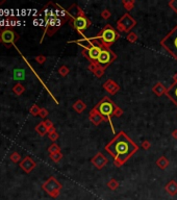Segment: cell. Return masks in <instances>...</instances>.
<instances>
[{"mask_svg": "<svg viewBox=\"0 0 177 200\" xmlns=\"http://www.w3.org/2000/svg\"><path fill=\"white\" fill-rule=\"evenodd\" d=\"M105 150L113 156L115 165L120 167L139 150V147L125 132L120 131L105 146Z\"/></svg>", "mask_w": 177, "mask_h": 200, "instance_id": "6da1fadb", "label": "cell"}, {"mask_svg": "<svg viewBox=\"0 0 177 200\" xmlns=\"http://www.w3.org/2000/svg\"><path fill=\"white\" fill-rule=\"evenodd\" d=\"M93 111H97L99 115L102 116V117L104 118V120L109 121L113 130H114V127H113V124H111V117H114V116H115V117H120V116L123 114V111H121V108L118 107L117 105L111 101V98L107 97V96L103 97L102 100H101L100 102L93 108Z\"/></svg>", "mask_w": 177, "mask_h": 200, "instance_id": "7a4b0ae2", "label": "cell"}, {"mask_svg": "<svg viewBox=\"0 0 177 200\" xmlns=\"http://www.w3.org/2000/svg\"><path fill=\"white\" fill-rule=\"evenodd\" d=\"M119 37L120 35L118 33V31H116L115 29L111 27V24H106L95 38L98 40V42L101 44L102 47L109 48L119 39Z\"/></svg>", "mask_w": 177, "mask_h": 200, "instance_id": "3957f363", "label": "cell"}, {"mask_svg": "<svg viewBox=\"0 0 177 200\" xmlns=\"http://www.w3.org/2000/svg\"><path fill=\"white\" fill-rule=\"evenodd\" d=\"M161 45L177 61V25L162 40Z\"/></svg>", "mask_w": 177, "mask_h": 200, "instance_id": "277c9868", "label": "cell"}, {"mask_svg": "<svg viewBox=\"0 0 177 200\" xmlns=\"http://www.w3.org/2000/svg\"><path fill=\"white\" fill-rule=\"evenodd\" d=\"M19 40V35L12 28H0V43L10 48Z\"/></svg>", "mask_w": 177, "mask_h": 200, "instance_id": "5b68a950", "label": "cell"}, {"mask_svg": "<svg viewBox=\"0 0 177 200\" xmlns=\"http://www.w3.org/2000/svg\"><path fill=\"white\" fill-rule=\"evenodd\" d=\"M42 189L52 198H58L62 190V185L55 179V177L51 176L50 178H48L47 182H44Z\"/></svg>", "mask_w": 177, "mask_h": 200, "instance_id": "8992f818", "label": "cell"}, {"mask_svg": "<svg viewBox=\"0 0 177 200\" xmlns=\"http://www.w3.org/2000/svg\"><path fill=\"white\" fill-rule=\"evenodd\" d=\"M115 60H116V54L114 53L109 48L103 47L100 54H99L96 64L98 65L100 68H102L103 70H105Z\"/></svg>", "mask_w": 177, "mask_h": 200, "instance_id": "52a82bcc", "label": "cell"}, {"mask_svg": "<svg viewBox=\"0 0 177 200\" xmlns=\"http://www.w3.org/2000/svg\"><path fill=\"white\" fill-rule=\"evenodd\" d=\"M102 46L99 42L95 43L94 45H91L87 48H83V54L91 62V64H96L98 56L100 54L101 50H102Z\"/></svg>", "mask_w": 177, "mask_h": 200, "instance_id": "ba28073f", "label": "cell"}, {"mask_svg": "<svg viewBox=\"0 0 177 200\" xmlns=\"http://www.w3.org/2000/svg\"><path fill=\"white\" fill-rule=\"evenodd\" d=\"M136 22L129 14H125L117 22L119 31H129L133 26H136Z\"/></svg>", "mask_w": 177, "mask_h": 200, "instance_id": "9c48e42d", "label": "cell"}, {"mask_svg": "<svg viewBox=\"0 0 177 200\" xmlns=\"http://www.w3.org/2000/svg\"><path fill=\"white\" fill-rule=\"evenodd\" d=\"M90 25H91L90 20L85 15H80V16L72 19V27L74 29H76L79 33H83L86 29H88L90 27Z\"/></svg>", "mask_w": 177, "mask_h": 200, "instance_id": "30bf717a", "label": "cell"}, {"mask_svg": "<svg viewBox=\"0 0 177 200\" xmlns=\"http://www.w3.org/2000/svg\"><path fill=\"white\" fill-rule=\"evenodd\" d=\"M20 168L26 173H30L35 168V163L33 162L32 159H30L29 156H26L22 159V162H20Z\"/></svg>", "mask_w": 177, "mask_h": 200, "instance_id": "8fae6325", "label": "cell"}, {"mask_svg": "<svg viewBox=\"0 0 177 200\" xmlns=\"http://www.w3.org/2000/svg\"><path fill=\"white\" fill-rule=\"evenodd\" d=\"M174 79H175V81H174L173 85L166 91V95L177 105V74L174 76Z\"/></svg>", "mask_w": 177, "mask_h": 200, "instance_id": "7c38bea8", "label": "cell"}, {"mask_svg": "<svg viewBox=\"0 0 177 200\" xmlns=\"http://www.w3.org/2000/svg\"><path fill=\"white\" fill-rule=\"evenodd\" d=\"M92 163H93V165H94L96 168L101 169V168L104 167V165L107 163V159H106V157H105L104 155L102 154V153H97V154L95 155L94 157H93Z\"/></svg>", "mask_w": 177, "mask_h": 200, "instance_id": "4fadbf2b", "label": "cell"}, {"mask_svg": "<svg viewBox=\"0 0 177 200\" xmlns=\"http://www.w3.org/2000/svg\"><path fill=\"white\" fill-rule=\"evenodd\" d=\"M103 88H104L107 92H109V94H111V95H114V94H116V92L119 91V86L114 80H107L106 83L103 85Z\"/></svg>", "mask_w": 177, "mask_h": 200, "instance_id": "5bb4252c", "label": "cell"}, {"mask_svg": "<svg viewBox=\"0 0 177 200\" xmlns=\"http://www.w3.org/2000/svg\"><path fill=\"white\" fill-rule=\"evenodd\" d=\"M90 120L94 125H99L101 122L104 121V118H103L101 115H99L97 111H95L92 109L90 113Z\"/></svg>", "mask_w": 177, "mask_h": 200, "instance_id": "9a60e30c", "label": "cell"}, {"mask_svg": "<svg viewBox=\"0 0 177 200\" xmlns=\"http://www.w3.org/2000/svg\"><path fill=\"white\" fill-rule=\"evenodd\" d=\"M13 78L15 80H23L25 79V70L24 69H15L13 71Z\"/></svg>", "mask_w": 177, "mask_h": 200, "instance_id": "2e32d148", "label": "cell"}, {"mask_svg": "<svg viewBox=\"0 0 177 200\" xmlns=\"http://www.w3.org/2000/svg\"><path fill=\"white\" fill-rule=\"evenodd\" d=\"M165 189L171 196H174V195L177 194V182H174V180H171V182L166 186Z\"/></svg>", "mask_w": 177, "mask_h": 200, "instance_id": "e0dca14e", "label": "cell"}, {"mask_svg": "<svg viewBox=\"0 0 177 200\" xmlns=\"http://www.w3.org/2000/svg\"><path fill=\"white\" fill-rule=\"evenodd\" d=\"M35 131H37L41 137H43V136H45L46 134H48V128L46 127L45 122L44 121L40 122V123L35 126Z\"/></svg>", "mask_w": 177, "mask_h": 200, "instance_id": "ac0fdd59", "label": "cell"}, {"mask_svg": "<svg viewBox=\"0 0 177 200\" xmlns=\"http://www.w3.org/2000/svg\"><path fill=\"white\" fill-rule=\"evenodd\" d=\"M13 92H14L17 96H20L25 92V88L23 87L21 83H16V85L14 86V88H13Z\"/></svg>", "mask_w": 177, "mask_h": 200, "instance_id": "d6986e66", "label": "cell"}, {"mask_svg": "<svg viewBox=\"0 0 177 200\" xmlns=\"http://www.w3.org/2000/svg\"><path fill=\"white\" fill-rule=\"evenodd\" d=\"M73 108H74L77 113H81V111L86 109V104L81 100H77L76 102L73 104Z\"/></svg>", "mask_w": 177, "mask_h": 200, "instance_id": "ffe728a7", "label": "cell"}, {"mask_svg": "<svg viewBox=\"0 0 177 200\" xmlns=\"http://www.w3.org/2000/svg\"><path fill=\"white\" fill-rule=\"evenodd\" d=\"M153 91L155 92L156 95L161 96V95H163L164 93L166 94V91H167V90H165V88H164V86L162 85V83H157V85L153 88Z\"/></svg>", "mask_w": 177, "mask_h": 200, "instance_id": "44dd1931", "label": "cell"}, {"mask_svg": "<svg viewBox=\"0 0 177 200\" xmlns=\"http://www.w3.org/2000/svg\"><path fill=\"white\" fill-rule=\"evenodd\" d=\"M157 166H159L161 169H165L166 167H167L168 165H169V162H168V159H166V157H161V159L157 161Z\"/></svg>", "mask_w": 177, "mask_h": 200, "instance_id": "7402d4cb", "label": "cell"}, {"mask_svg": "<svg viewBox=\"0 0 177 200\" xmlns=\"http://www.w3.org/2000/svg\"><path fill=\"white\" fill-rule=\"evenodd\" d=\"M40 111H41V108H40L39 106H38L37 104H33L32 106L29 108V113L31 114L32 116H37L40 114Z\"/></svg>", "mask_w": 177, "mask_h": 200, "instance_id": "603a6c76", "label": "cell"}, {"mask_svg": "<svg viewBox=\"0 0 177 200\" xmlns=\"http://www.w3.org/2000/svg\"><path fill=\"white\" fill-rule=\"evenodd\" d=\"M62 157H63V154L60 152H56V153H53V154H50V159H51L53 162H55V163L60 162V159H62Z\"/></svg>", "mask_w": 177, "mask_h": 200, "instance_id": "cb8c5ba5", "label": "cell"}, {"mask_svg": "<svg viewBox=\"0 0 177 200\" xmlns=\"http://www.w3.org/2000/svg\"><path fill=\"white\" fill-rule=\"evenodd\" d=\"M60 147H58L56 144H52L51 146L48 148V151H49L50 154H53V153H56V152H60Z\"/></svg>", "mask_w": 177, "mask_h": 200, "instance_id": "d4e9b609", "label": "cell"}, {"mask_svg": "<svg viewBox=\"0 0 177 200\" xmlns=\"http://www.w3.org/2000/svg\"><path fill=\"white\" fill-rule=\"evenodd\" d=\"M10 161L13 162V163H19V162L21 161V156L20 154H19L18 152H14L10 154Z\"/></svg>", "mask_w": 177, "mask_h": 200, "instance_id": "484cf974", "label": "cell"}, {"mask_svg": "<svg viewBox=\"0 0 177 200\" xmlns=\"http://www.w3.org/2000/svg\"><path fill=\"white\" fill-rule=\"evenodd\" d=\"M58 73H60L62 76H66V75L69 73V69L67 68L66 66H62L60 69H58Z\"/></svg>", "mask_w": 177, "mask_h": 200, "instance_id": "4316f807", "label": "cell"}, {"mask_svg": "<svg viewBox=\"0 0 177 200\" xmlns=\"http://www.w3.org/2000/svg\"><path fill=\"white\" fill-rule=\"evenodd\" d=\"M118 186H119V184H118L117 182H116V180H111V182H108V187L109 188L111 189V190H116V189L118 188Z\"/></svg>", "mask_w": 177, "mask_h": 200, "instance_id": "83f0119b", "label": "cell"}, {"mask_svg": "<svg viewBox=\"0 0 177 200\" xmlns=\"http://www.w3.org/2000/svg\"><path fill=\"white\" fill-rule=\"evenodd\" d=\"M169 5L171 6V8L177 14V0H172L169 2Z\"/></svg>", "mask_w": 177, "mask_h": 200, "instance_id": "f1b7e54d", "label": "cell"}, {"mask_svg": "<svg viewBox=\"0 0 177 200\" xmlns=\"http://www.w3.org/2000/svg\"><path fill=\"white\" fill-rule=\"evenodd\" d=\"M138 39V37H136V35H134L133 32H130L129 35H128V37H127V40L129 42H131V43H133V42H136V40Z\"/></svg>", "mask_w": 177, "mask_h": 200, "instance_id": "f546056e", "label": "cell"}, {"mask_svg": "<svg viewBox=\"0 0 177 200\" xmlns=\"http://www.w3.org/2000/svg\"><path fill=\"white\" fill-rule=\"evenodd\" d=\"M39 116L41 118H46L48 116V111L46 108H41V111H40V114Z\"/></svg>", "mask_w": 177, "mask_h": 200, "instance_id": "4dcf8cb0", "label": "cell"}, {"mask_svg": "<svg viewBox=\"0 0 177 200\" xmlns=\"http://www.w3.org/2000/svg\"><path fill=\"white\" fill-rule=\"evenodd\" d=\"M35 61H37L39 64H44L46 61V58L44 55H38L37 58H35Z\"/></svg>", "mask_w": 177, "mask_h": 200, "instance_id": "1f68e13d", "label": "cell"}, {"mask_svg": "<svg viewBox=\"0 0 177 200\" xmlns=\"http://www.w3.org/2000/svg\"><path fill=\"white\" fill-rule=\"evenodd\" d=\"M58 132H52V134H49V139L51 141H56L58 140Z\"/></svg>", "mask_w": 177, "mask_h": 200, "instance_id": "d6a6232c", "label": "cell"}, {"mask_svg": "<svg viewBox=\"0 0 177 200\" xmlns=\"http://www.w3.org/2000/svg\"><path fill=\"white\" fill-rule=\"evenodd\" d=\"M45 125H46V127L48 128V129H49V128H51V127H53V123H52L51 121H50V120H45Z\"/></svg>", "mask_w": 177, "mask_h": 200, "instance_id": "836d02e7", "label": "cell"}, {"mask_svg": "<svg viewBox=\"0 0 177 200\" xmlns=\"http://www.w3.org/2000/svg\"><path fill=\"white\" fill-rule=\"evenodd\" d=\"M101 16H102L104 19H107L109 16H111V14H109V13L107 12V10H104V12H102V13H101Z\"/></svg>", "mask_w": 177, "mask_h": 200, "instance_id": "e575fe53", "label": "cell"}, {"mask_svg": "<svg viewBox=\"0 0 177 200\" xmlns=\"http://www.w3.org/2000/svg\"><path fill=\"white\" fill-rule=\"evenodd\" d=\"M4 2H5V0H1V1H0V4H2V3H4Z\"/></svg>", "mask_w": 177, "mask_h": 200, "instance_id": "d590c367", "label": "cell"}]
</instances>
